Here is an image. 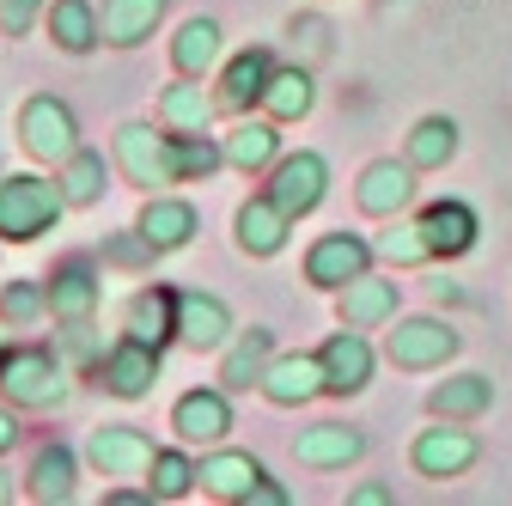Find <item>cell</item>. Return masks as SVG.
I'll return each mask as SVG.
<instances>
[{"mask_svg": "<svg viewBox=\"0 0 512 506\" xmlns=\"http://www.w3.org/2000/svg\"><path fill=\"white\" fill-rule=\"evenodd\" d=\"M61 214H68L61 183H49L37 171H7V177H0V244H31Z\"/></svg>", "mask_w": 512, "mask_h": 506, "instance_id": "1", "label": "cell"}, {"mask_svg": "<svg viewBox=\"0 0 512 506\" xmlns=\"http://www.w3.org/2000/svg\"><path fill=\"white\" fill-rule=\"evenodd\" d=\"M68 372L74 366L49 348H7V360H0V397L13 409H61L74 397Z\"/></svg>", "mask_w": 512, "mask_h": 506, "instance_id": "2", "label": "cell"}, {"mask_svg": "<svg viewBox=\"0 0 512 506\" xmlns=\"http://www.w3.org/2000/svg\"><path fill=\"white\" fill-rule=\"evenodd\" d=\"M110 159H116V171L135 189H147V196H159V189L177 183V153H171V129H165V122H159V129H153V122H122Z\"/></svg>", "mask_w": 512, "mask_h": 506, "instance_id": "3", "label": "cell"}, {"mask_svg": "<svg viewBox=\"0 0 512 506\" xmlns=\"http://www.w3.org/2000/svg\"><path fill=\"white\" fill-rule=\"evenodd\" d=\"M19 147H25L37 165H68V159L80 153V116L61 104L55 92L25 98V110H19Z\"/></svg>", "mask_w": 512, "mask_h": 506, "instance_id": "4", "label": "cell"}, {"mask_svg": "<svg viewBox=\"0 0 512 506\" xmlns=\"http://www.w3.org/2000/svg\"><path fill=\"white\" fill-rule=\"evenodd\" d=\"M476 458H482V439H476L464 421L421 427L415 446H409V464H415V476H427V482H452V476H464Z\"/></svg>", "mask_w": 512, "mask_h": 506, "instance_id": "5", "label": "cell"}, {"mask_svg": "<svg viewBox=\"0 0 512 506\" xmlns=\"http://www.w3.org/2000/svg\"><path fill=\"white\" fill-rule=\"evenodd\" d=\"M269 196H275L293 220L317 214V208H324V196H330V159H324V153H311V147L281 153L275 171H269Z\"/></svg>", "mask_w": 512, "mask_h": 506, "instance_id": "6", "label": "cell"}, {"mask_svg": "<svg viewBox=\"0 0 512 506\" xmlns=\"http://www.w3.org/2000/svg\"><path fill=\"white\" fill-rule=\"evenodd\" d=\"M458 348H464V336L452 324H439V318H397V330L384 336V360L403 366V372H433Z\"/></svg>", "mask_w": 512, "mask_h": 506, "instance_id": "7", "label": "cell"}, {"mask_svg": "<svg viewBox=\"0 0 512 506\" xmlns=\"http://www.w3.org/2000/svg\"><path fill=\"white\" fill-rule=\"evenodd\" d=\"M378 257V244H366L360 232H324L311 250H305V281L317 293H342L348 281H360Z\"/></svg>", "mask_w": 512, "mask_h": 506, "instance_id": "8", "label": "cell"}, {"mask_svg": "<svg viewBox=\"0 0 512 506\" xmlns=\"http://www.w3.org/2000/svg\"><path fill=\"white\" fill-rule=\"evenodd\" d=\"M159 366H165V348L122 336V342H110V348H104V360L92 366V378H98V385H104L110 397L135 403V397H147V391L159 385Z\"/></svg>", "mask_w": 512, "mask_h": 506, "instance_id": "9", "label": "cell"}, {"mask_svg": "<svg viewBox=\"0 0 512 506\" xmlns=\"http://www.w3.org/2000/svg\"><path fill=\"white\" fill-rule=\"evenodd\" d=\"M275 49H263V43H250V49H238L232 61H220V86H214V98H220V116H250V110H263V92H269V80H275Z\"/></svg>", "mask_w": 512, "mask_h": 506, "instance_id": "10", "label": "cell"}, {"mask_svg": "<svg viewBox=\"0 0 512 506\" xmlns=\"http://www.w3.org/2000/svg\"><path fill=\"white\" fill-rule=\"evenodd\" d=\"M232 336H238V324H232V305L220 293H202V287H183L177 293V342L183 348L220 354Z\"/></svg>", "mask_w": 512, "mask_h": 506, "instance_id": "11", "label": "cell"}, {"mask_svg": "<svg viewBox=\"0 0 512 506\" xmlns=\"http://www.w3.org/2000/svg\"><path fill=\"white\" fill-rule=\"evenodd\" d=\"M171 427L183 446H220V439L232 433V397L226 385H196V391H183L171 403Z\"/></svg>", "mask_w": 512, "mask_h": 506, "instance_id": "12", "label": "cell"}, {"mask_svg": "<svg viewBox=\"0 0 512 506\" xmlns=\"http://www.w3.org/2000/svg\"><path fill=\"white\" fill-rule=\"evenodd\" d=\"M153 452L159 446H153L141 427H128V421H110V427H98L86 439V464L98 476H147L153 470Z\"/></svg>", "mask_w": 512, "mask_h": 506, "instance_id": "13", "label": "cell"}, {"mask_svg": "<svg viewBox=\"0 0 512 506\" xmlns=\"http://www.w3.org/2000/svg\"><path fill=\"white\" fill-rule=\"evenodd\" d=\"M287 232H293V214L269 196H250L238 214H232V238H238V250L244 257H256V263H269V257H281L287 250Z\"/></svg>", "mask_w": 512, "mask_h": 506, "instance_id": "14", "label": "cell"}, {"mask_svg": "<svg viewBox=\"0 0 512 506\" xmlns=\"http://www.w3.org/2000/svg\"><path fill=\"white\" fill-rule=\"evenodd\" d=\"M317 360H324L330 397H360V391L372 385V366H378V354H372L366 330H354V324H342L324 348H317Z\"/></svg>", "mask_w": 512, "mask_h": 506, "instance_id": "15", "label": "cell"}, {"mask_svg": "<svg viewBox=\"0 0 512 506\" xmlns=\"http://www.w3.org/2000/svg\"><path fill=\"white\" fill-rule=\"evenodd\" d=\"M354 202L372 220H397L415 202V165L409 159H372L360 171V183H354Z\"/></svg>", "mask_w": 512, "mask_h": 506, "instance_id": "16", "label": "cell"}, {"mask_svg": "<svg viewBox=\"0 0 512 506\" xmlns=\"http://www.w3.org/2000/svg\"><path fill=\"white\" fill-rule=\"evenodd\" d=\"M256 391H263L275 409H299V403L330 397V378H324V360L317 354H275Z\"/></svg>", "mask_w": 512, "mask_h": 506, "instance_id": "17", "label": "cell"}, {"mask_svg": "<svg viewBox=\"0 0 512 506\" xmlns=\"http://www.w3.org/2000/svg\"><path fill=\"white\" fill-rule=\"evenodd\" d=\"M415 220H421V232H427V244H433V263H439V257H445V263L470 257V250H476V238H482V220H476V208H470V202H458V196L427 202Z\"/></svg>", "mask_w": 512, "mask_h": 506, "instance_id": "18", "label": "cell"}, {"mask_svg": "<svg viewBox=\"0 0 512 506\" xmlns=\"http://www.w3.org/2000/svg\"><path fill=\"white\" fill-rule=\"evenodd\" d=\"M98 299H104V275L92 269V257H68V263L49 269V318H55V324L92 318Z\"/></svg>", "mask_w": 512, "mask_h": 506, "instance_id": "19", "label": "cell"}, {"mask_svg": "<svg viewBox=\"0 0 512 506\" xmlns=\"http://www.w3.org/2000/svg\"><path fill=\"white\" fill-rule=\"evenodd\" d=\"M220 147H226V165L232 171H244V177H263V171H275V159H281V122L263 110V116H238L232 129L220 135Z\"/></svg>", "mask_w": 512, "mask_h": 506, "instance_id": "20", "label": "cell"}, {"mask_svg": "<svg viewBox=\"0 0 512 506\" xmlns=\"http://www.w3.org/2000/svg\"><path fill=\"white\" fill-rule=\"evenodd\" d=\"M214 116H220V98L196 74H177L159 92V122H165L171 135H214Z\"/></svg>", "mask_w": 512, "mask_h": 506, "instance_id": "21", "label": "cell"}, {"mask_svg": "<svg viewBox=\"0 0 512 506\" xmlns=\"http://www.w3.org/2000/svg\"><path fill=\"white\" fill-rule=\"evenodd\" d=\"M293 458L311 464V470H348V464L366 458V433L348 427V421H317L293 439Z\"/></svg>", "mask_w": 512, "mask_h": 506, "instance_id": "22", "label": "cell"}, {"mask_svg": "<svg viewBox=\"0 0 512 506\" xmlns=\"http://www.w3.org/2000/svg\"><path fill=\"white\" fill-rule=\"evenodd\" d=\"M122 336L135 342H153V348H171L177 342V287H141L135 299L122 305Z\"/></svg>", "mask_w": 512, "mask_h": 506, "instance_id": "23", "label": "cell"}, {"mask_svg": "<svg viewBox=\"0 0 512 506\" xmlns=\"http://www.w3.org/2000/svg\"><path fill=\"white\" fill-rule=\"evenodd\" d=\"M336 318L354 330H378V324H397V281L391 275H360L336 293Z\"/></svg>", "mask_w": 512, "mask_h": 506, "instance_id": "24", "label": "cell"}, {"mask_svg": "<svg viewBox=\"0 0 512 506\" xmlns=\"http://www.w3.org/2000/svg\"><path fill=\"white\" fill-rule=\"evenodd\" d=\"M25 494L37 506H68L80 494V458L61 446V439H49V446H37L31 470H25Z\"/></svg>", "mask_w": 512, "mask_h": 506, "instance_id": "25", "label": "cell"}, {"mask_svg": "<svg viewBox=\"0 0 512 506\" xmlns=\"http://www.w3.org/2000/svg\"><path fill=\"white\" fill-rule=\"evenodd\" d=\"M269 360H275V330H263V324L238 330V336L220 348V385H226V391H250V385H263Z\"/></svg>", "mask_w": 512, "mask_h": 506, "instance_id": "26", "label": "cell"}, {"mask_svg": "<svg viewBox=\"0 0 512 506\" xmlns=\"http://www.w3.org/2000/svg\"><path fill=\"white\" fill-rule=\"evenodd\" d=\"M494 409V378L488 372H452L445 385L427 391V415L433 421H476Z\"/></svg>", "mask_w": 512, "mask_h": 506, "instance_id": "27", "label": "cell"}, {"mask_svg": "<svg viewBox=\"0 0 512 506\" xmlns=\"http://www.w3.org/2000/svg\"><path fill=\"white\" fill-rule=\"evenodd\" d=\"M43 25H49V43L61 55H92L104 43V25H98V7L92 0H49L43 7Z\"/></svg>", "mask_w": 512, "mask_h": 506, "instance_id": "28", "label": "cell"}, {"mask_svg": "<svg viewBox=\"0 0 512 506\" xmlns=\"http://www.w3.org/2000/svg\"><path fill=\"white\" fill-rule=\"evenodd\" d=\"M135 226H141V238L159 250V257H171V250H183L189 238H196V208H189L183 196H165V189H159V196H147Z\"/></svg>", "mask_w": 512, "mask_h": 506, "instance_id": "29", "label": "cell"}, {"mask_svg": "<svg viewBox=\"0 0 512 506\" xmlns=\"http://www.w3.org/2000/svg\"><path fill=\"white\" fill-rule=\"evenodd\" d=\"M165 7H171V0H104V7H98L104 43H110V49H141V43L159 31Z\"/></svg>", "mask_w": 512, "mask_h": 506, "instance_id": "30", "label": "cell"}, {"mask_svg": "<svg viewBox=\"0 0 512 506\" xmlns=\"http://www.w3.org/2000/svg\"><path fill=\"white\" fill-rule=\"evenodd\" d=\"M220 55H226V31L214 25V19H183L177 25V37H171V68L177 74H196V80H208L214 68H220Z\"/></svg>", "mask_w": 512, "mask_h": 506, "instance_id": "31", "label": "cell"}, {"mask_svg": "<svg viewBox=\"0 0 512 506\" xmlns=\"http://www.w3.org/2000/svg\"><path fill=\"white\" fill-rule=\"evenodd\" d=\"M263 476H269V470L256 464L250 452H226V446H220V452L202 458V494H214V500H244Z\"/></svg>", "mask_w": 512, "mask_h": 506, "instance_id": "32", "label": "cell"}, {"mask_svg": "<svg viewBox=\"0 0 512 506\" xmlns=\"http://www.w3.org/2000/svg\"><path fill=\"white\" fill-rule=\"evenodd\" d=\"M403 159L415 171H445L458 159V122L452 116H421L409 129V141H403Z\"/></svg>", "mask_w": 512, "mask_h": 506, "instance_id": "33", "label": "cell"}, {"mask_svg": "<svg viewBox=\"0 0 512 506\" xmlns=\"http://www.w3.org/2000/svg\"><path fill=\"white\" fill-rule=\"evenodd\" d=\"M263 110H269L275 122H305V116L317 110V80H311L305 61L275 68V80H269V92H263Z\"/></svg>", "mask_w": 512, "mask_h": 506, "instance_id": "34", "label": "cell"}, {"mask_svg": "<svg viewBox=\"0 0 512 506\" xmlns=\"http://www.w3.org/2000/svg\"><path fill=\"white\" fill-rule=\"evenodd\" d=\"M55 183H61V196H68V208H98L104 189H110V159L80 147L68 165H55Z\"/></svg>", "mask_w": 512, "mask_h": 506, "instance_id": "35", "label": "cell"}, {"mask_svg": "<svg viewBox=\"0 0 512 506\" xmlns=\"http://www.w3.org/2000/svg\"><path fill=\"white\" fill-rule=\"evenodd\" d=\"M49 318V281H31V275H13L0 287V324L7 330H31Z\"/></svg>", "mask_w": 512, "mask_h": 506, "instance_id": "36", "label": "cell"}, {"mask_svg": "<svg viewBox=\"0 0 512 506\" xmlns=\"http://www.w3.org/2000/svg\"><path fill=\"white\" fill-rule=\"evenodd\" d=\"M378 257L391 263V269H421V263H433V244H427V232H421V220H391V232H378Z\"/></svg>", "mask_w": 512, "mask_h": 506, "instance_id": "37", "label": "cell"}, {"mask_svg": "<svg viewBox=\"0 0 512 506\" xmlns=\"http://www.w3.org/2000/svg\"><path fill=\"white\" fill-rule=\"evenodd\" d=\"M171 153H177V183H208L226 165L220 135H171Z\"/></svg>", "mask_w": 512, "mask_h": 506, "instance_id": "38", "label": "cell"}, {"mask_svg": "<svg viewBox=\"0 0 512 506\" xmlns=\"http://www.w3.org/2000/svg\"><path fill=\"white\" fill-rule=\"evenodd\" d=\"M196 482H202V464L189 458V452H153V470H147L153 500H183Z\"/></svg>", "mask_w": 512, "mask_h": 506, "instance_id": "39", "label": "cell"}, {"mask_svg": "<svg viewBox=\"0 0 512 506\" xmlns=\"http://www.w3.org/2000/svg\"><path fill=\"white\" fill-rule=\"evenodd\" d=\"M61 360H68L74 372H92L98 360H104V336H98V324L92 318H80V324H61V348H55Z\"/></svg>", "mask_w": 512, "mask_h": 506, "instance_id": "40", "label": "cell"}, {"mask_svg": "<svg viewBox=\"0 0 512 506\" xmlns=\"http://www.w3.org/2000/svg\"><path fill=\"white\" fill-rule=\"evenodd\" d=\"M104 257H110V263H122V269H147L159 250H153V244L141 238V226H135V232H116V238L104 244Z\"/></svg>", "mask_w": 512, "mask_h": 506, "instance_id": "41", "label": "cell"}, {"mask_svg": "<svg viewBox=\"0 0 512 506\" xmlns=\"http://www.w3.org/2000/svg\"><path fill=\"white\" fill-rule=\"evenodd\" d=\"M43 13V0H0V37H25Z\"/></svg>", "mask_w": 512, "mask_h": 506, "instance_id": "42", "label": "cell"}, {"mask_svg": "<svg viewBox=\"0 0 512 506\" xmlns=\"http://www.w3.org/2000/svg\"><path fill=\"white\" fill-rule=\"evenodd\" d=\"M244 506H287V488H281L275 476H263V482H256V488L244 494Z\"/></svg>", "mask_w": 512, "mask_h": 506, "instance_id": "43", "label": "cell"}, {"mask_svg": "<svg viewBox=\"0 0 512 506\" xmlns=\"http://www.w3.org/2000/svg\"><path fill=\"white\" fill-rule=\"evenodd\" d=\"M348 506H391V488H384V482H360L348 494Z\"/></svg>", "mask_w": 512, "mask_h": 506, "instance_id": "44", "label": "cell"}, {"mask_svg": "<svg viewBox=\"0 0 512 506\" xmlns=\"http://www.w3.org/2000/svg\"><path fill=\"white\" fill-rule=\"evenodd\" d=\"M13 446H19V415H13V403H0V458Z\"/></svg>", "mask_w": 512, "mask_h": 506, "instance_id": "45", "label": "cell"}, {"mask_svg": "<svg viewBox=\"0 0 512 506\" xmlns=\"http://www.w3.org/2000/svg\"><path fill=\"white\" fill-rule=\"evenodd\" d=\"M104 500H110V506H141V500H153V488H110Z\"/></svg>", "mask_w": 512, "mask_h": 506, "instance_id": "46", "label": "cell"}, {"mask_svg": "<svg viewBox=\"0 0 512 506\" xmlns=\"http://www.w3.org/2000/svg\"><path fill=\"white\" fill-rule=\"evenodd\" d=\"M13 500V482H7V470H0V506H7Z\"/></svg>", "mask_w": 512, "mask_h": 506, "instance_id": "47", "label": "cell"}, {"mask_svg": "<svg viewBox=\"0 0 512 506\" xmlns=\"http://www.w3.org/2000/svg\"><path fill=\"white\" fill-rule=\"evenodd\" d=\"M0 330H7V324H0ZM0 360H7V336H0Z\"/></svg>", "mask_w": 512, "mask_h": 506, "instance_id": "48", "label": "cell"}]
</instances>
